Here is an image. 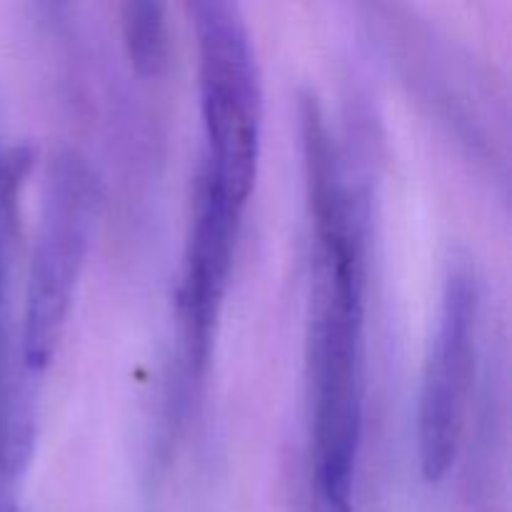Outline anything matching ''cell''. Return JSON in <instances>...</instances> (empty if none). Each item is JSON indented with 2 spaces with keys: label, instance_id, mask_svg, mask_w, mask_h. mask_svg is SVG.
<instances>
[{
  "label": "cell",
  "instance_id": "3",
  "mask_svg": "<svg viewBox=\"0 0 512 512\" xmlns=\"http://www.w3.org/2000/svg\"><path fill=\"white\" fill-rule=\"evenodd\" d=\"M98 210L100 183L88 163L73 153L55 155L45 173L25 288L20 345L30 373H40L53 360L93 243Z\"/></svg>",
  "mask_w": 512,
  "mask_h": 512
},
{
  "label": "cell",
  "instance_id": "7",
  "mask_svg": "<svg viewBox=\"0 0 512 512\" xmlns=\"http://www.w3.org/2000/svg\"><path fill=\"white\" fill-rule=\"evenodd\" d=\"M120 28L130 65L143 78H158L170 63V28L165 5L155 0L125 3L120 8Z\"/></svg>",
  "mask_w": 512,
  "mask_h": 512
},
{
  "label": "cell",
  "instance_id": "5",
  "mask_svg": "<svg viewBox=\"0 0 512 512\" xmlns=\"http://www.w3.org/2000/svg\"><path fill=\"white\" fill-rule=\"evenodd\" d=\"M240 213L243 210L228 203L218 188L200 178L198 205L180 283V315L195 365L208 360L213 345L215 323L228 293Z\"/></svg>",
  "mask_w": 512,
  "mask_h": 512
},
{
  "label": "cell",
  "instance_id": "8",
  "mask_svg": "<svg viewBox=\"0 0 512 512\" xmlns=\"http://www.w3.org/2000/svg\"><path fill=\"white\" fill-rule=\"evenodd\" d=\"M313 512H353V505H325V503H315Z\"/></svg>",
  "mask_w": 512,
  "mask_h": 512
},
{
  "label": "cell",
  "instance_id": "2",
  "mask_svg": "<svg viewBox=\"0 0 512 512\" xmlns=\"http://www.w3.org/2000/svg\"><path fill=\"white\" fill-rule=\"evenodd\" d=\"M198 38L203 178L243 210L255 185L263 135V83L243 10L225 0L190 3Z\"/></svg>",
  "mask_w": 512,
  "mask_h": 512
},
{
  "label": "cell",
  "instance_id": "6",
  "mask_svg": "<svg viewBox=\"0 0 512 512\" xmlns=\"http://www.w3.org/2000/svg\"><path fill=\"white\" fill-rule=\"evenodd\" d=\"M25 180V170L15 160L0 155V318H3L5 298V235H8L10 208H13L18 190ZM0 355H3V320H0ZM3 363V360H0ZM15 463H18V448L10 435L8 403H5L3 365H0V512H10V493H13Z\"/></svg>",
  "mask_w": 512,
  "mask_h": 512
},
{
  "label": "cell",
  "instance_id": "4",
  "mask_svg": "<svg viewBox=\"0 0 512 512\" xmlns=\"http://www.w3.org/2000/svg\"><path fill=\"white\" fill-rule=\"evenodd\" d=\"M478 320L480 290L473 268L455 265L445 278L438 328L420 383L418 453L428 483L445 478L463 443L478 370Z\"/></svg>",
  "mask_w": 512,
  "mask_h": 512
},
{
  "label": "cell",
  "instance_id": "1",
  "mask_svg": "<svg viewBox=\"0 0 512 512\" xmlns=\"http://www.w3.org/2000/svg\"><path fill=\"white\" fill-rule=\"evenodd\" d=\"M315 233L308 378L315 503L353 505L363 433L365 255L343 180H308Z\"/></svg>",
  "mask_w": 512,
  "mask_h": 512
}]
</instances>
